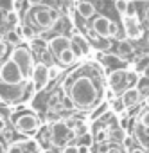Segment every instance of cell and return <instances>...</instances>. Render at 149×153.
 <instances>
[{
  "mask_svg": "<svg viewBox=\"0 0 149 153\" xmlns=\"http://www.w3.org/2000/svg\"><path fill=\"white\" fill-rule=\"evenodd\" d=\"M32 20H34V24L40 27V29H50L52 25H54V20L50 18V13H49V7L47 9H36L34 11V15H32Z\"/></svg>",
  "mask_w": 149,
  "mask_h": 153,
  "instance_id": "cell-9",
  "label": "cell"
},
{
  "mask_svg": "<svg viewBox=\"0 0 149 153\" xmlns=\"http://www.w3.org/2000/svg\"><path fill=\"white\" fill-rule=\"evenodd\" d=\"M120 128H122V130H128V119H126V117L120 119Z\"/></svg>",
  "mask_w": 149,
  "mask_h": 153,
  "instance_id": "cell-39",
  "label": "cell"
},
{
  "mask_svg": "<svg viewBox=\"0 0 149 153\" xmlns=\"http://www.w3.org/2000/svg\"><path fill=\"white\" fill-rule=\"evenodd\" d=\"M4 130H6V123H4V117L0 115V133H2Z\"/></svg>",
  "mask_w": 149,
  "mask_h": 153,
  "instance_id": "cell-40",
  "label": "cell"
},
{
  "mask_svg": "<svg viewBox=\"0 0 149 153\" xmlns=\"http://www.w3.org/2000/svg\"><path fill=\"white\" fill-rule=\"evenodd\" d=\"M47 121H49V123H52V121L58 123V110H50V112L47 114Z\"/></svg>",
  "mask_w": 149,
  "mask_h": 153,
  "instance_id": "cell-31",
  "label": "cell"
},
{
  "mask_svg": "<svg viewBox=\"0 0 149 153\" xmlns=\"http://www.w3.org/2000/svg\"><path fill=\"white\" fill-rule=\"evenodd\" d=\"M124 108H126V106H124V103H122V99H120V97H119V99H115V101L111 103V110H113V112H122Z\"/></svg>",
  "mask_w": 149,
  "mask_h": 153,
  "instance_id": "cell-27",
  "label": "cell"
},
{
  "mask_svg": "<svg viewBox=\"0 0 149 153\" xmlns=\"http://www.w3.org/2000/svg\"><path fill=\"white\" fill-rule=\"evenodd\" d=\"M25 146H27V142L15 140V142H11L7 146V153H25Z\"/></svg>",
  "mask_w": 149,
  "mask_h": 153,
  "instance_id": "cell-16",
  "label": "cell"
},
{
  "mask_svg": "<svg viewBox=\"0 0 149 153\" xmlns=\"http://www.w3.org/2000/svg\"><path fill=\"white\" fill-rule=\"evenodd\" d=\"M16 22H18V15H16L15 11H7V16H6V24H15V25H16Z\"/></svg>",
  "mask_w": 149,
  "mask_h": 153,
  "instance_id": "cell-29",
  "label": "cell"
},
{
  "mask_svg": "<svg viewBox=\"0 0 149 153\" xmlns=\"http://www.w3.org/2000/svg\"><path fill=\"white\" fill-rule=\"evenodd\" d=\"M136 83H138L136 72L135 70H128V74H126V87L128 88H133V87H136Z\"/></svg>",
  "mask_w": 149,
  "mask_h": 153,
  "instance_id": "cell-18",
  "label": "cell"
},
{
  "mask_svg": "<svg viewBox=\"0 0 149 153\" xmlns=\"http://www.w3.org/2000/svg\"><path fill=\"white\" fill-rule=\"evenodd\" d=\"M110 24H111V20H110V18H106V16H97V18L92 22V29H94L101 38H108Z\"/></svg>",
  "mask_w": 149,
  "mask_h": 153,
  "instance_id": "cell-11",
  "label": "cell"
},
{
  "mask_svg": "<svg viewBox=\"0 0 149 153\" xmlns=\"http://www.w3.org/2000/svg\"><path fill=\"white\" fill-rule=\"evenodd\" d=\"M70 47H72V40L68 36H63V34H58L49 42V49H50V52L54 56H59L63 51H66Z\"/></svg>",
  "mask_w": 149,
  "mask_h": 153,
  "instance_id": "cell-7",
  "label": "cell"
},
{
  "mask_svg": "<svg viewBox=\"0 0 149 153\" xmlns=\"http://www.w3.org/2000/svg\"><path fill=\"white\" fill-rule=\"evenodd\" d=\"M144 79H149V67H144Z\"/></svg>",
  "mask_w": 149,
  "mask_h": 153,
  "instance_id": "cell-41",
  "label": "cell"
},
{
  "mask_svg": "<svg viewBox=\"0 0 149 153\" xmlns=\"http://www.w3.org/2000/svg\"><path fill=\"white\" fill-rule=\"evenodd\" d=\"M72 131H74V137H77V139H81L83 135H86V124L83 123V121H76V126L72 128Z\"/></svg>",
  "mask_w": 149,
  "mask_h": 153,
  "instance_id": "cell-17",
  "label": "cell"
},
{
  "mask_svg": "<svg viewBox=\"0 0 149 153\" xmlns=\"http://www.w3.org/2000/svg\"><path fill=\"white\" fill-rule=\"evenodd\" d=\"M106 108H108V106H106V105H103V106H99V110H95V112H94V114H92V119H97V117H99V115H103V114H104V112H106Z\"/></svg>",
  "mask_w": 149,
  "mask_h": 153,
  "instance_id": "cell-33",
  "label": "cell"
},
{
  "mask_svg": "<svg viewBox=\"0 0 149 153\" xmlns=\"http://www.w3.org/2000/svg\"><path fill=\"white\" fill-rule=\"evenodd\" d=\"M74 106H76V105H74V101L66 96V97H63V101H61V108H65V110H72Z\"/></svg>",
  "mask_w": 149,
  "mask_h": 153,
  "instance_id": "cell-28",
  "label": "cell"
},
{
  "mask_svg": "<svg viewBox=\"0 0 149 153\" xmlns=\"http://www.w3.org/2000/svg\"><path fill=\"white\" fill-rule=\"evenodd\" d=\"M59 72H61V70H59L58 65H54V63L49 65V79H56L58 76H59Z\"/></svg>",
  "mask_w": 149,
  "mask_h": 153,
  "instance_id": "cell-25",
  "label": "cell"
},
{
  "mask_svg": "<svg viewBox=\"0 0 149 153\" xmlns=\"http://www.w3.org/2000/svg\"><path fill=\"white\" fill-rule=\"evenodd\" d=\"M129 153H145V151H144V149H140V148H135V149H131Z\"/></svg>",
  "mask_w": 149,
  "mask_h": 153,
  "instance_id": "cell-44",
  "label": "cell"
},
{
  "mask_svg": "<svg viewBox=\"0 0 149 153\" xmlns=\"http://www.w3.org/2000/svg\"><path fill=\"white\" fill-rule=\"evenodd\" d=\"M61 153H79V149H77V146H65V149L61 151Z\"/></svg>",
  "mask_w": 149,
  "mask_h": 153,
  "instance_id": "cell-35",
  "label": "cell"
},
{
  "mask_svg": "<svg viewBox=\"0 0 149 153\" xmlns=\"http://www.w3.org/2000/svg\"><path fill=\"white\" fill-rule=\"evenodd\" d=\"M49 13H50V18L54 20V24L59 20V11L58 9H54V7H49Z\"/></svg>",
  "mask_w": 149,
  "mask_h": 153,
  "instance_id": "cell-32",
  "label": "cell"
},
{
  "mask_svg": "<svg viewBox=\"0 0 149 153\" xmlns=\"http://www.w3.org/2000/svg\"><path fill=\"white\" fill-rule=\"evenodd\" d=\"M126 74H128V70H115V72L110 74L108 83H110V87H111L113 92H115V90H120L122 87H126ZM126 88H128V87H126Z\"/></svg>",
  "mask_w": 149,
  "mask_h": 153,
  "instance_id": "cell-12",
  "label": "cell"
},
{
  "mask_svg": "<svg viewBox=\"0 0 149 153\" xmlns=\"http://www.w3.org/2000/svg\"><path fill=\"white\" fill-rule=\"evenodd\" d=\"M145 42H147V47H149V36H147V40H145Z\"/></svg>",
  "mask_w": 149,
  "mask_h": 153,
  "instance_id": "cell-48",
  "label": "cell"
},
{
  "mask_svg": "<svg viewBox=\"0 0 149 153\" xmlns=\"http://www.w3.org/2000/svg\"><path fill=\"white\" fill-rule=\"evenodd\" d=\"M25 79L27 78H25L24 70L11 58L2 63V70H0V83H4L7 87H24Z\"/></svg>",
  "mask_w": 149,
  "mask_h": 153,
  "instance_id": "cell-2",
  "label": "cell"
},
{
  "mask_svg": "<svg viewBox=\"0 0 149 153\" xmlns=\"http://www.w3.org/2000/svg\"><path fill=\"white\" fill-rule=\"evenodd\" d=\"M6 49H7V43H6V42H0V59L4 58V54H6Z\"/></svg>",
  "mask_w": 149,
  "mask_h": 153,
  "instance_id": "cell-36",
  "label": "cell"
},
{
  "mask_svg": "<svg viewBox=\"0 0 149 153\" xmlns=\"http://www.w3.org/2000/svg\"><path fill=\"white\" fill-rule=\"evenodd\" d=\"M108 153H124V151H122L120 148H111V149H110Z\"/></svg>",
  "mask_w": 149,
  "mask_h": 153,
  "instance_id": "cell-43",
  "label": "cell"
},
{
  "mask_svg": "<svg viewBox=\"0 0 149 153\" xmlns=\"http://www.w3.org/2000/svg\"><path fill=\"white\" fill-rule=\"evenodd\" d=\"M95 140H97L99 144H101V142H106V140H108V130H106V128H97Z\"/></svg>",
  "mask_w": 149,
  "mask_h": 153,
  "instance_id": "cell-22",
  "label": "cell"
},
{
  "mask_svg": "<svg viewBox=\"0 0 149 153\" xmlns=\"http://www.w3.org/2000/svg\"><path fill=\"white\" fill-rule=\"evenodd\" d=\"M6 16H7V13H6L4 9H0V25L6 24Z\"/></svg>",
  "mask_w": 149,
  "mask_h": 153,
  "instance_id": "cell-37",
  "label": "cell"
},
{
  "mask_svg": "<svg viewBox=\"0 0 149 153\" xmlns=\"http://www.w3.org/2000/svg\"><path fill=\"white\" fill-rule=\"evenodd\" d=\"M0 153H7V149H6V146H4V142H0Z\"/></svg>",
  "mask_w": 149,
  "mask_h": 153,
  "instance_id": "cell-45",
  "label": "cell"
},
{
  "mask_svg": "<svg viewBox=\"0 0 149 153\" xmlns=\"http://www.w3.org/2000/svg\"><path fill=\"white\" fill-rule=\"evenodd\" d=\"M145 105L149 106V94H147V97H145Z\"/></svg>",
  "mask_w": 149,
  "mask_h": 153,
  "instance_id": "cell-47",
  "label": "cell"
},
{
  "mask_svg": "<svg viewBox=\"0 0 149 153\" xmlns=\"http://www.w3.org/2000/svg\"><path fill=\"white\" fill-rule=\"evenodd\" d=\"M20 38H22V29H13V31L6 33V43H9L13 47H18Z\"/></svg>",
  "mask_w": 149,
  "mask_h": 153,
  "instance_id": "cell-14",
  "label": "cell"
},
{
  "mask_svg": "<svg viewBox=\"0 0 149 153\" xmlns=\"http://www.w3.org/2000/svg\"><path fill=\"white\" fill-rule=\"evenodd\" d=\"M58 59H59V63H61V65H65V67H66V65H72L74 61H76V52H74V51H72V47H70V49L63 51V52L58 56Z\"/></svg>",
  "mask_w": 149,
  "mask_h": 153,
  "instance_id": "cell-15",
  "label": "cell"
},
{
  "mask_svg": "<svg viewBox=\"0 0 149 153\" xmlns=\"http://www.w3.org/2000/svg\"><path fill=\"white\" fill-rule=\"evenodd\" d=\"M138 123H140V126H144L145 130H149V110H145V112L140 115Z\"/></svg>",
  "mask_w": 149,
  "mask_h": 153,
  "instance_id": "cell-26",
  "label": "cell"
},
{
  "mask_svg": "<svg viewBox=\"0 0 149 153\" xmlns=\"http://www.w3.org/2000/svg\"><path fill=\"white\" fill-rule=\"evenodd\" d=\"M31 79H32L34 87H36L38 90H41V88L50 81V79H49V65H45V63H36Z\"/></svg>",
  "mask_w": 149,
  "mask_h": 153,
  "instance_id": "cell-6",
  "label": "cell"
},
{
  "mask_svg": "<svg viewBox=\"0 0 149 153\" xmlns=\"http://www.w3.org/2000/svg\"><path fill=\"white\" fill-rule=\"evenodd\" d=\"M76 9H77V13H79L85 20H88V18H92V16L95 15V6H94L92 2H86V0H79Z\"/></svg>",
  "mask_w": 149,
  "mask_h": 153,
  "instance_id": "cell-13",
  "label": "cell"
},
{
  "mask_svg": "<svg viewBox=\"0 0 149 153\" xmlns=\"http://www.w3.org/2000/svg\"><path fill=\"white\" fill-rule=\"evenodd\" d=\"M97 47L101 51H110L111 49V40L110 38H99L97 40Z\"/></svg>",
  "mask_w": 149,
  "mask_h": 153,
  "instance_id": "cell-23",
  "label": "cell"
},
{
  "mask_svg": "<svg viewBox=\"0 0 149 153\" xmlns=\"http://www.w3.org/2000/svg\"><path fill=\"white\" fill-rule=\"evenodd\" d=\"M124 29H126V34L133 40L142 36V27H140L136 16H124Z\"/></svg>",
  "mask_w": 149,
  "mask_h": 153,
  "instance_id": "cell-10",
  "label": "cell"
},
{
  "mask_svg": "<svg viewBox=\"0 0 149 153\" xmlns=\"http://www.w3.org/2000/svg\"><path fill=\"white\" fill-rule=\"evenodd\" d=\"M120 99H122V103H124V106H126V108H133L135 105H138V103H140V99H142V92H140V88H138V87L126 88V90L122 92Z\"/></svg>",
  "mask_w": 149,
  "mask_h": 153,
  "instance_id": "cell-8",
  "label": "cell"
},
{
  "mask_svg": "<svg viewBox=\"0 0 149 153\" xmlns=\"http://www.w3.org/2000/svg\"><path fill=\"white\" fill-rule=\"evenodd\" d=\"M45 47H47V43L40 42V40H32V43H31V49L36 52H45Z\"/></svg>",
  "mask_w": 149,
  "mask_h": 153,
  "instance_id": "cell-24",
  "label": "cell"
},
{
  "mask_svg": "<svg viewBox=\"0 0 149 153\" xmlns=\"http://www.w3.org/2000/svg\"><path fill=\"white\" fill-rule=\"evenodd\" d=\"M27 4H32V6H38V4H41V0H25Z\"/></svg>",
  "mask_w": 149,
  "mask_h": 153,
  "instance_id": "cell-42",
  "label": "cell"
},
{
  "mask_svg": "<svg viewBox=\"0 0 149 153\" xmlns=\"http://www.w3.org/2000/svg\"><path fill=\"white\" fill-rule=\"evenodd\" d=\"M22 36H25V38H29V40H36V31L31 27V25H24L22 27Z\"/></svg>",
  "mask_w": 149,
  "mask_h": 153,
  "instance_id": "cell-21",
  "label": "cell"
},
{
  "mask_svg": "<svg viewBox=\"0 0 149 153\" xmlns=\"http://www.w3.org/2000/svg\"><path fill=\"white\" fill-rule=\"evenodd\" d=\"M81 142H83L85 146H88V148H90V146H92V142H94V139H92V135H88V133H86V135H83V137H81Z\"/></svg>",
  "mask_w": 149,
  "mask_h": 153,
  "instance_id": "cell-34",
  "label": "cell"
},
{
  "mask_svg": "<svg viewBox=\"0 0 149 153\" xmlns=\"http://www.w3.org/2000/svg\"><path fill=\"white\" fill-rule=\"evenodd\" d=\"M144 16H145V22H149V6L145 7V13H144Z\"/></svg>",
  "mask_w": 149,
  "mask_h": 153,
  "instance_id": "cell-46",
  "label": "cell"
},
{
  "mask_svg": "<svg viewBox=\"0 0 149 153\" xmlns=\"http://www.w3.org/2000/svg\"><path fill=\"white\" fill-rule=\"evenodd\" d=\"M131 52H133V47H131L129 42H120V43H119V54H120V56L126 58V56H129Z\"/></svg>",
  "mask_w": 149,
  "mask_h": 153,
  "instance_id": "cell-19",
  "label": "cell"
},
{
  "mask_svg": "<svg viewBox=\"0 0 149 153\" xmlns=\"http://www.w3.org/2000/svg\"><path fill=\"white\" fill-rule=\"evenodd\" d=\"M77 149H79V153H88V151H90V148H88V146H85V144H79V146H77Z\"/></svg>",
  "mask_w": 149,
  "mask_h": 153,
  "instance_id": "cell-38",
  "label": "cell"
},
{
  "mask_svg": "<svg viewBox=\"0 0 149 153\" xmlns=\"http://www.w3.org/2000/svg\"><path fill=\"white\" fill-rule=\"evenodd\" d=\"M25 74V78L32 76V70L36 67L34 63V56H32V49L31 47H25V45H18V47H13L11 51V56H9Z\"/></svg>",
  "mask_w": 149,
  "mask_h": 153,
  "instance_id": "cell-3",
  "label": "cell"
},
{
  "mask_svg": "<svg viewBox=\"0 0 149 153\" xmlns=\"http://www.w3.org/2000/svg\"><path fill=\"white\" fill-rule=\"evenodd\" d=\"M68 97L74 101V105H76L77 108H90L95 105L97 97H99V90L94 83L92 78H88V76H81V78L74 79V83L70 85L68 88Z\"/></svg>",
  "mask_w": 149,
  "mask_h": 153,
  "instance_id": "cell-1",
  "label": "cell"
},
{
  "mask_svg": "<svg viewBox=\"0 0 149 153\" xmlns=\"http://www.w3.org/2000/svg\"><path fill=\"white\" fill-rule=\"evenodd\" d=\"M70 137H74V131L68 128L66 123H63V121L52 123V126H50V140H52V144L61 146V144H65Z\"/></svg>",
  "mask_w": 149,
  "mask_h": 153,
  "instance_id": "cell-4",
  "label": "cell"
},
{
  "mask_svg": "<svg viewBox=\"0 0 149 153\" xmlns=\"http://www.w3.org/2000/svg\"><path fill=\"white\" fill-rule=\"evenodd\" d=\"M117 33H119V27H117V24H115V22H111V24H110V33H108V38H113Z\"/></svg>",
  "mask_w": 149,
  "mask_h": 153,
  "instance_id": "cell-30",
  "label": "cell"
},
{
  "mask_svg": "<svg viewBox=\"0 0 149 153\" xmlns=\"http://www.w3.org/2000/svg\"><path fill=\"white\" fill-rule=\"evenodd\" d=\"M40 126V121L32 114H22L15 119V128L22 133H32Z\"/></svg>",
  "mask_w": 149,
  "mask_h": 153,
  "instance_id": "cell-5",
  "label": "cell"
},
{
  "mask_svg": "<svg viewBox=\"0 0 149 153\" xmlns=\"http://www.w3.org/2000/svg\"><path fill=\"white\" fill-rule=\"evenodd\" d=\"M128 7H129V2H128V0H115V9H117L120 15H126V13H128Z\"/></svg>",
  "mask_w": 149,
  "mask_h": 153,
  "instance_id": "cell-20",
  "label": "cell"
}]
</instances>
